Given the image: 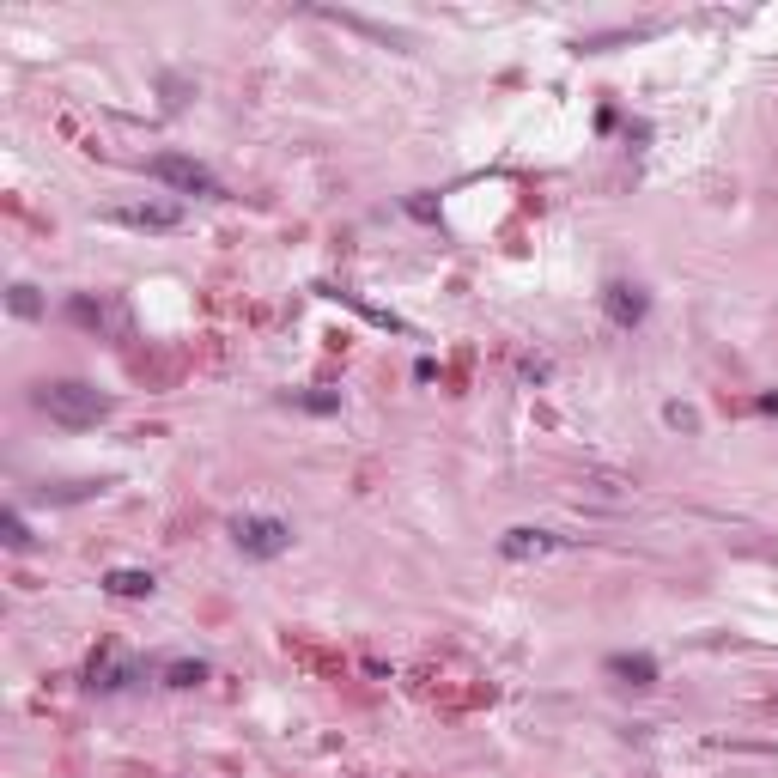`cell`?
Here are the masks:
<instances>
[{"instance_id":"cell-1","label":"cell","mask_w":778,"mask_h":778,"mask_svg":"<svg viewBox=\"0 0 778 778\" xmlns=\"http://www.w3.org/2000/svg\"><path fill=\"white\" fill-rule=\"evenodd\" d=\"M37 408H43L55 426H67V432H86V426L110 420L116 402L104 396V389L80 383V377H55V383H37Z\"/></svg>"},{"instance_id":"cell-2","label":"cell","mask_w":778,"mask_h":778,"mask_svg":"<svg viewBox=\"0 0 778 778\" xmlns=\"http://www.w3.org/2000/svg\"><path fill=\"white\" fill-rule=\"evenodd\" d=\"M231 541H238L244 560H280V554L292 548V523H286V517L244 511V517H231Z\"/></svg>"},{"instance_id":"cell-3","label":"cell","mask_w":778,"mask_h":778,"mask_svg":"<svg viewBox=\"0 0 778 778\" xmlns=\"http://www.w3.org/2000/svg\"><path fill=\"white\" fill-rule=\"evenodd\" d=\"M152 177H159L165 189H177V195H201V201H219V195H225V183H219L201 159H183V152H159V159H152Z\"/></svg>"},{"instance_id":"cell-4","label":"cell","mask_w":778,"mask_h":778,"mask_svg":"<svg viewBox=\"0 0 778 778\" xmlns=\"http://www.w3.org/2000/svg\"><path fill=\"white\" fill-rule=\"evenodd\" d=\"M110 225H128V231H177L183 225V207L177 201H122L104 213Z\"/></svg>"},{"instance_id":"cell-5","label":"cell","mask_w":778,"mask_h":778,"mask_svg":"<svg viewBox=\"0 0 778 778\" xmlns=\"http://www.w3.org/2000/svg\"><path fill=\"white\" fill-rule=\"evenodd\" d=\"M566 548V535H554V529H505L499 535V554L511 560V566H529V560H548V554H560Z\"/></svg>"},{"instance_id":"cell-6","label":"cell","mask_w":778,"mask_h":778,"mask_svg":"<svg viewBox=\"0 0 778 778\" xmlns=\"http://www.w3.org/2000/svg\"><path fill=\"white\" fill-rule=\"evenodd\" d=\"M602 310H608L614 329H639L645 310H651V298H645V286H633V280H608V286H602Z\"/></svg>"},{"instance_id":"cell-7","label":"cell","mask_w":778,"mask_h":778,"mask_svg":"<svg viewBox=\"0 0 778 778\" xmlns=\"http://www.w3.org/2000/svg\"><path fill=\"white\" fill-rule=\"evenodd\" d=\"M608 675L627 681V687H657V657H645V651H614V657H608Z\"/></svg>"},{"instance_id":"cell-8","label":"cell","mask_w":778,"mask_h":778,"mask_svg":"<svg viewBox=\"0 0 778 778\" xmlns=\"http://www.w3.org/2000/svg\"><path fill=\"white\" fill-rule=\"evenodd\" d=\"M104 590H110L116 602H146L152 590H159V578H152V572H134V566H116V572H104Z\"/></svg>"},{"instance_id":"cell-9","label":"cell","mask_w":778,"mask_h":778,"mask_svg":"<svg viewBox=\"0 0 778 778\" xmlns=\"http://www.w3.org/2000/svg\"><path fill=\"white\" fill-rule=\"evenodd\" d=\"M134 675H140V669H134V663H116V657H98V663H92V687H98V693H122Z\"/></svg>"},{"instance_id":"cell-10","label":"cell","mask_w":778,"mask_h":778,"mask_svg":"<svg viewBox=\"0 0 778 778\" xmlns=\"http://www.w3.org/2000/svg\"><path fill=\"white\" fill-rule=\"evenodd\" d=\"M207 681V663L201 657H177V663H165V687H201Z\"/></svg>"},{"instance_id":"cell-11","label":"cell","mask_w":778,"mask_h":778,"mask_svg":"<svg viewBox=\"0 0 778 778\" xmlns=\"http://www.w3.org/2000/svg\"><path fill=\"white\" fill-rule=\"evenodd\" d=\"M7 310H13V317H25V323H37L43 317V298H37V286H7Z\"/></svg>"},{"instance_id":"cell-12","label":"cell","mask_w":778,"mask_h":778,"mask_svg":"<svg viewBox=\"0 0 778 778\" xmlns=\"http://www.w3.org/2000/svg\"><path fill=\"white\" fill-rule=\"evenodd\" d=\"M304 414H335L341 408V396H335V389H310V396H292Z\"/></svg>"},{"instance_id":"cell-13","label":"cell","mask_w":778,"mask_h":778,"mask_svg":"<svg viewBox=\"0 0 778 778\" xmlns=\"http://www.w3.org/2000/svg\"><path fill=\"white\" fill-rule=\"evenodd\" d=\"M0 529H7V548H13V554H25V548H31V529H25V517H19V511H7V517H0Z\"/></svg>"},{"instance_id":"cell-14","label":"cell","mask_w":778,"mask_h":778,"mask_svg":"<svg viewBox=\"0 0 778 778\" xmlns=\"http://www.w3.org/2000/svg\"><path fill=\"white\" fill-rule=\"evenodd\" d=\"M67 317H73V323H98V317H104V310H98L92 298H73V304H67Z\"/></svg>"},{"instance_id":"cell-15","label":"cell","mask_w":778,"mask_h":778,"mask_svg":"<svg viewBox=\"0 0 778 778\" xmlns=\"http://www.w3.org/2000/svg\"><path fill=\"white\" fill-rule=\"evenodd\" d=\"M663 420H669V426H681V432H693V426H699V420H693V408H675V402L663 408Z\"/></svg>"},{"instance_id":"cell-16","label":"cell","mask_w":778,"mask_h":778,"mask_svg":"<svg viewBox=\"0 0 778 778\" xmlns=\"http://www.w3.org/2000/svg\"><path fill=\"white\" fill-rule=\"evenodd\" d=\"M408 213H414V219H432V213H438V201H432V195H414V201H408Z\"/></svg>"}]
</instances>
